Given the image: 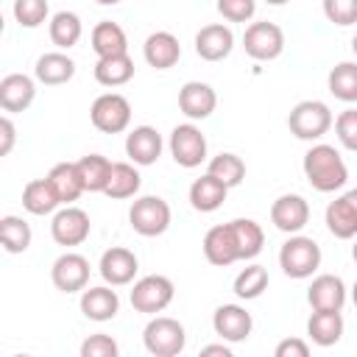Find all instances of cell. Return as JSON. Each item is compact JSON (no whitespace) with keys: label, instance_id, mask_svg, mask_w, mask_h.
I'll return each mask as SVG.
<instances>
[{"label":"cell","instance_id":"6da1fadb","mask_svg":"<svg viewBox=\"0 0 357 357\" xmlns=\"http://www.w3.org/2000/svg\"><path fill=\"white\" fill-rule=\"evenodd\" d=\"M304 173L310 178V184L321 192H332L337 187L346 184L349 170L340 159V153L332 145H315L304 153Z\"/></svg>","mask_w":357,"mask_h":357},{"label":"cell","instance_id":"7a4b0ae2","mask_svg":"<svg viewBox=\"0 0 357 357\" xmlns=\"http://www.w3.org/2000/svg\"><path fill=\"white\" fill-rule=\"evenodd\" d=\"M279 265L287 276L304 279L321 265V248L310 237H290L279 251Z\"/></svg>","mask_w":357,"mask_h":357},{"label":"cell","instance_id":"3957f363","mask_svg":"<svg viewBox=\"0 0 357 357\" xmlns=\"http://www.w3.org/2000/svg\"><path fill=\"white\" fill-rule=\"evenodd\" d=\"M287 126L290 131L298 137V139H318L329 131L332 126V112L321 103V100H301L290 117H287Z\"/></svg>","mask_w":357,"mask_h":357},{"label":"cell","instance_id":"277c9868","mask_svg":"<svg viewBox=\"0 0 357 357\" xmlns=\"http://www.w3.org/2000/svg\"><path fill=\"white\" fill-rule=\"evenodd\" d=\"M145 349L153 357H176L184 349V326L167 315L153 318L145 326Z\"/></svg>","mask_w":357,"mask_h":357},{"label":"cell","instance_id":"5b68a950","mask_svg":"<svg viewBox=\"0 0 357 357\" xmlns=\"http://www.w3.org/2000/svg\"><path fill=\"white\" fill-rule=\"evenodd\" d=\"M128 220H131L134 231H139L142 237H156L170 223V206H167V201H162L156 195H145V198L134 201Z\"/></svg>","mask_w":357,"mask_h":357},{"label":"cell","instance_id":"8992f818","mask_svg":"<svg viewBox=\"0 0 357 357\" xmlns=\"http://www.w3.org/2000/svg\"><path fill=\"white\" fill-rule=\"evenodd\" d=\"M243 45H245V53L251 59H259V61H268V59H276L284 47V33L276 22H251L243 33Z\"/></svg>","mask_w":357,"mask_h":357},{"label":"cell","instance_id":"52a82bcc","mask_svg":"<svg viewBox=\"0 0 357 357\" xmlns=\"http://www.w3.org/2000/svg\"><path fill=\"white\" fill-rule=\"evenodd\" d=\"M92 126L98 128V131H103V134H117V131H123L126 126H128V120H131V103L123 98V95H117V92H106V95H100L95 103H92Z\"/></svg>","mask_w":357,"mask_h":357},{"label":"cell","instance_id":"ba28073f","mask_svg":"<svg viewBox=\"0 0 357 357\" xmlns=\"http://www.w3.org/2000/svg\"><path fill=\"white\" fill-rule=\"evenodd\" d=\"M173 301V282L167 276H145L131 290V307L137 312H162Z\"/></svg>","mask_w":357,"mask_h":357},{"label":"cell","instance_id":"9c48e42d","mask_svg":"<svg viewBox=\"0 0 357 357\" xmlns=\"http://www.w3.org/2000/svg\"><path fill=\"white\" fill-rule=\"evenodd\" d=\"M170 153L181 167H195L206 156V139L195 126H176L170 134Z\"/></svg>","mask_w":357,"mask_h":357},{"label":"cell","instance_id":"30bf717a","mask_svg":"<svg viewBox=\"0 0 357 357\" xmlns=\"http://www.w3.org/2000/svg\"><path fill=\"white\" fill-rule=\"evenodd\" d=\"M50 229L59 245H78L89 237V215L78 206H67L53 218Z\"/></svg>","mask_w":357,"mask_h":357},{"label":"cell","instance_id":"8fae6325","mask_svg":"<svg viewBox=\"0 0 357 357\" xmlns=\"http://www.w3.org/2000/svg\"><path fill=\"white\" fill-rule=\"evenodd\" d=\"M89 282V262L81 254H61L53 262V284L64 293H75Z\"/></svg>","mask_w":357,"mask_h":357},{"label":"cell","instance_id":"7c38bea8","mask_svg":"<svg viewBox=\"0 0 357 357\" xmlns=\"http://www.w3.org/2000/svg\"><path fill=\"white\" fill-rule=\"evenodd\" d=\"M271 220H273L276 229L293 234V231H298V229L307 226V220H310V206H307V201H304L301 195H282V198H276L273 206H271Z\"/></svg>","mask_w":357,"mask_h":357},{"label":"cell","instance_id":"4fadbf2b","mask_svg":"<svg viewBox=\"0 0 357 357\" xmlns=\"http://www.w3.org/2000/svg\"><path fill=\"white\" fill-rule=\"evenodd\" d=\"M215 103H218V95L209 84H201V81H190L181 86L178 92V109L192 117V120H204L215 112Z\"/></svg>","mask_w":357,"mask_h":357},{"label":"cell","instance_id":"5bb4252c","mask_svg":"<svg viewBox=\"0 0 357 357\" xmlns=\"http://www.w3.org/2000/svg\"><path fill=\"white\" fill-rule=\"evenodd\" d=\"M212 324H215V332H218L220 337H226V340H245V337L251 335V326H254L251 315H248L243 307H237V304H223V307H218Z\"/></svg>","mask_w":357,"mask_h":357},{"label":"cell","instance_id":"9a60e30c","mask_svg":"<svg viewBox=\"0 0 357 357\" xmlns=\"http://www.w3.org/2000/svg\"><path fill=\"white\" fill-rule=\"evenodd\" d=\"M204 254L212 265H231L234 259H240L237 254V243H234V234H231V226L223 223V226H212L204 237Z\"/></svg>","mask_w":357,"mask_h":357},{"label":"cell","instance_id":"2e32d148","mask_svg":"<svg viewBox=\"0 0 357 357\" xmlns=\"http://www.w3.org/2000/svg\"><path fill=\"white\" fill-rule=\"evenodd\" d=\"M137 273V257L128 248H109L100 257V276L109 284H128Z\"/></svg>","mask_w":357,"mask_h":357},{"label":"cell","instance_id":"e0dca14e","mask_svg":"<svg viewBox=\"0 0 357 357\" xmlns=\"http://www.w3.org/2000/svg\"><path fill=\"white\" fill-rule=\"evenodd\" d=\"M126 153L137 162V165H153L162 153V137L156 128L151 126H139L128 134L126 139Z\"/></svg>","mask_w":357,"mask_h":357},{"label":"cell","instance_id":"ac0fdd59","mask_svg":"<svg viewBox=\"0 0 357 357\" xmlns=\"http://www.w3.org/2000/svg\"><path fill=\"white\" fill-rule=\"evenodd\" d=\"M231 45H234V36L226 25H206L195 36V50L206 61H220L223 56H229Z\"/></svg>","mask_w":357,"mask_h":357},{"label":"cell","instance_id":"d6986e66","mask_svg":"<svg viewBox=\"0 0 357 357\" xmlns=\"http://www.w3.org/2000/svg\"><path fill=\"white\" fill-rule=\"evenodd\" d=\"M33 81L22 73H11L0 81V106L6 112H22L33 100Z\"/></svg>","mask_w":357,"mask_h":357},{"label":"cell","instance_id":"ffe728a7","mask_svg":"<svg viewBox=\"0 0 357 357\" xmlns=\"http://www.w3.org/2000/svg\"><path fill=\"white\" fill-rule=\"evenodd\" d=\"M181 56V47H178V39L167 31H156L145 39V61L156 70H167L178 61Z\"/></svg>","mask_w":357,"mask_h":357},{"label":"cell","instance_id":"44dd1931","mask_svg":"<svg viewBox=\"0 0 357 357\" xmlns=\"http://www.w3.org/2000/svg\"><path fill=\"white\" fill-rule=\"evenodd\" d=\"M307 298H310L312 310H340L346 301V290H343V282L337 276L324 273L310 284Z\"/></svg>","mask_w":357,"mask_h":357},{"label":"cell","instance_id":"7402d4cb","mask_svg":"<svg viewBox=\"0 0 357 357\" xmlns=\"http://www.w3.org/2000/svg\"><path fill=\"white\" fill-rule=\"evenodd\" d=\"M226 184L220 181V178H215L212 173H206V176H201V178H195L192 181V187H190V201H192V206L198 209V212H215L223 201H226Z\"/></svg>","mask_w":357,"mask_h":357},{"label":"cell","instance_id":"603a6c76","mask_svg":"<svg viewBox=\"0 0 357 357\" xmlns=\"http://www.w3.org/2000/svg\"><path fill=\"white\" fill-rule=\"evenodd\" d=\"M117 307H120V298L109 287H89L81 296V310L89 321H109L117 315Z\"/></svg>","mask_w":357,"mask_h":357},{"label":"cell","instance_id":"cb8c5ba5","mask_svg":"<svg viewBox=\"0 0 357 357\" xmlns=\"http://www.w3.org/2000/svg\"><path fill=\"white\" fill-rule=\"evenodd\" d=\"M307 332L318 346H332L343 335V318L340 310H315L307 321Z\"/></svg>","mask_w":357,"mask_h":357},{"label":"cell","instance_id":"d4e9b609","mask_svg":"<svg viewBox=\"0 0 357 357\" xmlns=\"http://www.w3.org/2000/svg\"><path fill=\"white\" fill-rule=\"evenodd\" d=\"M56 204H61L56 187L50 184V178H33L25 184L22 190V206L33 215H47L56 209Z\"/></svg>","mask_w":357,"mask_h":357},{"label":"cell","instance_id":"484cf974","mask_svg":"<svg viewBox=\"0 0 357 357\" xmlns=\"http://www.w3.org/2000/svg\"><path fill=\"white\" fill-rule=\"evenodd\" d=\"M134 75V61L128 53H117V56H100L95 64V78L103 86H120L126 81H131Z\"/></svg>","mask_w":357,"mask_h":357},{"label":"cell","instance_id":"4316f807","mask_svg":"<svg viewBox=\"0 0 357 357\" xmlns=\"http://www.w3.org/2000/svg\"><path fill=\"white\" fill-rule=\"evenodd\" d=\"M47 178L56 187V192H59L61 201H75L86 190L84 187V178H81V170H78V162H59L47 173Z\"/></svg>","mask_w":357,"mask_h":357},{"label":"cell","instance_id":"83f0119b","mask_svg":"<svg viewBox=\"0 0 357 357\" xmlns=\"http://www.w3.org/2000/svg\"><path fill=\"white\" fill-rule=\"evenodd\" d=\"M231 226V234H234V243H237V254L240 259H251L262 251V243H265V234L259 229L257 220H248V218H237L229 223Z\"/></svg>","mask_w":357,"mask_h":357},{"label":"cell","instance_id":"f1b7e54d","mask_svg":"<svg viewBox=\"0 0 357 357\" xmlns=\"http://www.w3.org/2000/svg\"><path fill=\"white\" fill-rule=\"evenodd\" d=\"M326 226L340 240H349V237L357 234V209L349 204L346 195L326 206Z\"/></svg>","mask_w":357,"mask_h":357},{"label":"cell","instance_id":"f546056e","mask_svg":"<svg viewBox=\"0 0 357 357\" xmlns=\"http://www.w3.org/2000/svg\"><path fill=\"white\" fill-rule=\"evenodd\" d=\"M126 31L112 22V20H103L92 28V50L98 56H117V53H126Z\"/></svg>","mask_w":357,"mask_h":357},{"label":"cell","instance_id":"4dcf8cb0","mask_svg":"<svg viewBox=\"0 0 357 357\" xmlns=\"http://www.w3.org/2000/svg\"><path fill=\"white\" fill-rule=\"evenodd\" d=\"M73 73H75V64L64 53H45L36 61V78L42 84H64L73 78Z\"/></svg>","mask_w":357,"mask_h":357},{"label":"cell","instance_id":"1f68e13d","mask_svg":"<svg viewBox=\"0 0 357 357\" xmlns=\"http://www.w3.org/2000/svg\"><path fill=\"white\" fill-rule=\"evenodd\" d=\"M78 170H81L84 187L89 192H103L109 184V176H112V162L100 153H89V156L78 159Z\"/></svg>","mask_w":357,"mask_h":357},{"label":"cell","instance_id":"d6a6232c","mask_svg":"<svg viewBox=\"0 0 357 357\" xmlns=\"http://www.w3.org/2000/svg\"><path fill=\"white\" fill-rule=\"evenodd\" d=\"M0 243H3L6 251L22 254L31 245V226L22 218H14V215L0 218Z\"/></svg>","mask_w":357,"mask_h":357},{"label":"cell","instance_id":"836d02e7","mask_svg":"<svg viewBox=\"0 0 357 357\" xmlns=\"http://www.w3.org/2000/svg\"><path fill=\"white\" fill-rule=\"evenodd\" d=\"M139 190V173L128 165V162H114L112 165V176H109V184H106V195L109 198H128Z\"/></svg>","mask_w":357,"mask_h":357},{"label":"cell","instance_id":"e575fe53","mask_svg":"<svg viewBox=\"0 0 357 357\" xmlns=\"http://www.w3.org/2000/svg\"><path fill=\"white\" fill-rule=\"evenodd\" d=\"M329 92L340 100H357V64L343 61L329 73Z\"/></svg>","mask_w":357,"mask_h":357},{"label":"cell","instance_id":"d590c367","mask_svg":"<svg viewBox=\"0 0 357 357\" xmlns=\"http://www.w3.org/2000/svg\"><path fill=\"white\" fill-rule=\"evenodd\" d=\"M50 39L59 47H73L81 39V20L73 11H59L50 22Z\"/></svg>","mask_w":357,"mask_h":357},{"label":"cell","instance_id":"8d00e7d4","mask_svg":"<svg viewBox=\"0 0 357 357\" xmlns=\"http://www.w3.org/2000/svg\"><path fill=\"white\" fill-rule=\"evenodd\" d=\"M209 173L215 178H220L226 187H234L245 178V162L234 153H218L212 162H209Z\"/></svg>","mask_w":357,"mask_h":357},{"label":"cell","instance_id":"74e56055","mask_svg":"<svg viewBox=\"0 0 357 357\" xmlns=\"http://www.w3.org/2000/svg\"><path fill=\"white\" fill-rule=\"evenodd\" d=\"M265 287H268V271L262 265H251V268L240 271L234 279V293L240 298H257Z\"/></svg>","mask_w":357,"mask_h":357},{"label":"cell","instance_id":"f35d334b","mask_svg":"<svg viewBox=\"0 0 357 357\" xmlns=\"http://www.w3.org/2000/svg\"><path fill=\"white\" fill-rule=\"evenodd\" d=\"M14 17L25 28H36L47 17V0H14Z\"/></svg>","mask_w":357,"mask_h":357},{"label":"cell","instance_id":"ab89813d","mask_svg":"<svg viewBox=\"0 0 357 357\" xmlns=\"http://www.w3.org/2000/svg\"><path fill=\"white\" fill-rule=\"evenodd\" d=\"M324 14L335 25L357 22V0H324Z\"/></svg>","mask_w":357,"mask_h":357},{"label":"cell","instance_id":"60d3db41","mask_svg":"<svg viewBox=\"0 0 357 357\" xmlns=\"http://www.w3.org/2000/svg\"><path fill=\"white\" fill-rule=\"evenodd\" d=\"M337 137L349 151H357V109H346L337 114Z\"/></svg>","mask_w":357,"mask_h":357},{"label":"cell","instance_id":"b9f144b4","mask_svg":"<svg viewBox=\"0 0 357 357\" xmlns=\"http://www.w3.org/2000/svg\"><path fill=\"white\" fill-rule=\"evenodd\" d=\"M81 357H117V343L109 335H92L84 340Z\"/></svg>","mask_w":357,"mask_h":357},{"label":"cell","instance_id":"7bdbcfd3","mask_svg":"<svg viewBox=\"0 0 357 357\" xmlns=\"http://www.w3.org/2000/svg\"><path fill=\"white\" fill-rule=\"evenodd\" d=\"M254 8H257L254 0H218V11L229 22H245L254 14Z\"/></svg>","mask_w":357,"mask_h":357},{"label":"cell","instance_id":"ee69618b","mask_svg":"<svg viewBox=\"0 0 357 357\" xmlns=\"http://www.w3.org/2000/svg\"><path fill=\"white\" fill-rule=\"evenodd\" d=\"M310 354V346L298 337H287L276 346V357H307Z\"/></svg>","mask_w":357,"mask_h":357},{"label":"cell","instance_id":"f6af8a7d","mask_svg":"<svg viewBox=\"0 0 357 357\" xmlns=\"http://www.w3.org/2000/svg\"><path fill=\"white\" fill-rule=\"evenodd\" d=\"M14 145V123L8 117H0V156H6Z\"/></svg>","mask_w":357,"mask_h":357},{"label":"cell","instance_id":"bcb514c9","mask_svg":"<svg viewBox=\"0 0 357 357\" xmlns=\"http://www.w3.org/2000/svg\"><path fill=\"white\" fill-rule=\"evenodd\" d=\"M201 357H231V351L226 346H204Z\"/></svg>","mask_w":357,"mask_h":357},{"label":"cell","instance_id":"7dc6e473","mask_svg":"<svg viewBox=\"0 0 357 357\" xmlns=\"http://www.w3.org/2000/svg\"><path fill=\"white\" fill-rule=\"evenodd\" d=\"M346 198H349V204H351V206L357 209V187H354L351 192H346Z\"/></svg>","mask_w":357,"mask_h":357},{"label":"cell","instance_id":"c3c4849f","mask_svg":"<svg viewBox=\"0 0 357 357\" xmlns=\"http://www.w3.org/2000/svg\"><path fill=\"white\" fill-rule=\"evenodd\" d=\"M98 3H103V6H112V3H120V0H98Z\"/></svg>","mask_w":357,"mask_h":357},{"label":"cell","instance_id":"681fc988","mask_svg":"<svg viewBox=\"0 0 357 357\" xmlns=\"http://www.w3.org/2000/svg\"><path fill=\"white\" fill-rule=\"evenodd\" d=\"M351 47H354V53H357V33H354V39H351Z\"/></svg>","mask_w":357,"mask_h":357},{"label":"cell","instance_id":"f907efd6","mask_svg":"<svg viewBox=\"0 0 357 357\" xmlns=\"http://www.w3.org/2000/svg\"><path fill=\"white\" fill-rule=\"evenodd\" d=\"M268 3H273V6H282V3H287V0H268Z\"/></svg>","mask_w":357,"mask_h":357},{"label":"cell","instance_id":"816d5d0a","mask_svg":"<svg viewBox=\"0 0 357 357\" xmlns=\"http://www.w3.org/2000/svg\"><path fill=\"white\" fill-rule=\"evenodd\" d=\"M351 254H354V262H357V243H354V248H351Z\"/></svg>","mask_w":357,"mask_h":357},{"label":"cell","instance_id":"f5cc1de1","mask_svg":"<svg viewBox=\"0 0 357 357\" xmlns=\"http://www.w3.org/2000/svg\"><path fill=\"white\" fill-rule=\"evenodd\" d=\"M354 304H357V282H354Z\"/></svg>","mask_w":357,"mask_h":357}]
</instances>
